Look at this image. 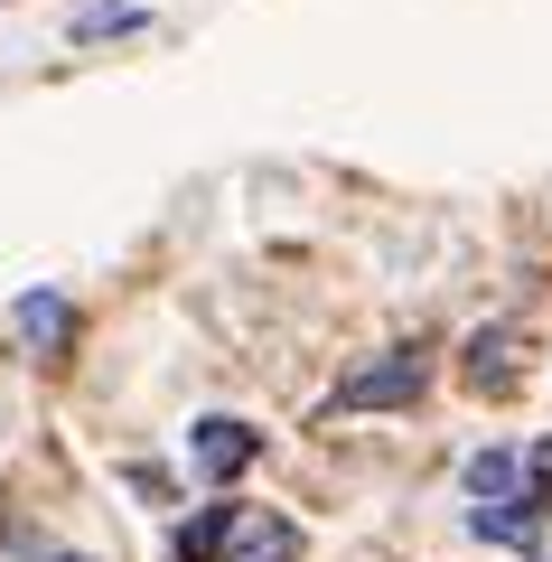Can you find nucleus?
Wrapping results in <instances>:
<instances>
[{
	"label": "nucleus",
	"instance_id": "obj_10",
	"mask_svg": "<svg viewBox=\"0 0 552 562\" xmlns=\"http://www.w3.org/2000/svg\"><path fill=\"white\" fill-rule=\"evenodd\" d=\"M38 562H94V553H38Z\"/></svg>",
	"mask_w": 552,
	"mask_h": 562
},
{
	"label": "nucleus",
	"instance_id": "obj_4",
	"mask_svg": "<svg viewBox=\"0 0 552 562\" xmlns=\"http://www.w3.org/2000/svg\"><path fill=\"white\" fill-rule=\"evenodd\" d=\"M216 562H300V525L272 516V506H235V525H225V553Z\"/></svg>",
	"mask_w": 552,
	"mask_h": 562
},
{
	"label": "nucleus",
	"instance_id": "obj_5",
	"mask_svg": "<svg viewBox=\"0 0 552 562\" xmlns=\"http://www.w3.org/2000/svg\"><path fill=\"white\" fill-rule=\"evenodd\" d=\"M477 543H515V553H533L543 543V516H533V497H496V506H477Z\"/></svg>",
	"mask_w": 552,
	"mask_h": 562
},
{
	"label": "nucleus",
	"instance_id": "obj_2",
	"mask_svg": "<svg viewBox=\"0 0 552 562\" xmlns=\"http://www.w3.org/2000/svg\"><path fill=\"white\" fill-rule=\"evenodd\" d=\"M525 357H533L525 328H515V319H487L469 347H459V384H469L477 403H506L515 384H525Z\"/></svg>",
	"mask_w": 552,
	"mask_h": 562
},
{
	"label": "nucleus",
	"instance_id": "obj_1",
	"mask_svg": "<svg viewBox=\"0 0 552 562\" xmlns=\"http://www.w3.org/2000/svg\"><path fill=\"white\" fill-rule=\"evenodd\" d=\"M421 384H431V347H394V357L356 366L328 394V413H403V403H421Z\"/></svg>",
	"mask_w": 552,
	"mask_h": 562
},
{
	"label": "nucleus",
	"instance_id": "obj_3",
	"mask_svg": "<svg viewBox=\"0 0 552 562\" xmlns=\"http://www.w3.org/2000/svg\"><path fill=\"white\" fill-rule=\"evenodd\" d=\"M262 460V431L254 422H235V413H206L198 431H188V469H198L206 487H225V479H244V469Z\"/></svg>",
	"mask_w": 552,
	"mask_h": 562
},
{
	"label": "nucleus",
	"instance_id": "obj_6",
	"mask_svg": "<svg viewBox=\"0 0 552 562\" xmlns=\"http://www.w3.org/2000/svg\"><path fill=\"white\" fill-rule=\"evenodd\" d=\"M10 328H20L29 347H66V328H76V301H66V291H29V301L10 310Z\"/></svg>",
	"mask_w": 552,
	"mask_h": 562
},
{
	"label": "nucleus",
	"instance_id": "obj_9",
	"mask_svg": "<svg viewBox=\"0 0 552 562\" xmlns=\"http://www.w3.org/2000/svg\"><path fill=\"white\" fill-rule=\"evenodd\" d=\"M132 497H150V506H169V497H178V479H169V469H132Z\"/></svg>",
	"mask_w": 552,
	"mask_h": 562
},
{
	"label": "nucleus",
	"instance_id": "obj_8",
	"mask_svg": "<svg viewBox=\"0 0 552 562\" xmlns=\"http://www.w3.org/2000/svg\"><path fill=\"white\" fill-rule=\"evenodd\" d=\"M225 525H235V506H206L198 525H178V562H216L225 553Z\"/></svg>",
	"mask_w": 552,
	"mask_h": 562
},
{
	"label": "nucleus",
	"instance_id": "obj_7",
	"mask_svg": "<svg viewBox=\"0 0 552 562\" xmlns=\"http://www.w3.org/2000/svg\"><path fill=\"white\" fill-rule=\"evenodd\" d=\"M469 497H477V506L525 497V450H477V460H469Z\"/></svg>",
	"mask_w": 552,
	"mask_h": 562
}]
</instances>
